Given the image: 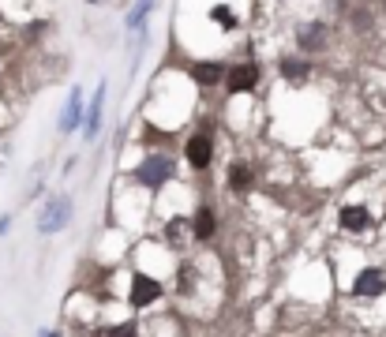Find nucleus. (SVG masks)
Returning a JSON list of instances; mask_svg holds the SVG:
<instances>
[{"label": "nucleus", "mask_w": 386, "mask_h": 337, "mask_svg": "<svg viewBox=\"0 0 386 337\" xmlns=\"http://www.w3.org/2000/svg\"><path fill=\"white\" fill-rule=\"evenodd\" d=\"M172 176H177V161H172L169 154H146V158L136 165V180H139L146 191L165 188Z\"/></svg>", "instance_id": "f257e3e1"}, {"label": "nucleus", "mask_w": 386, "mask_h": 337, "mask_svg": "<svg viewBox=\"0 0 386 337\" xmlns=\"http://www.w3.org/2000/svg\"><path fill=\"white\" fill-rule=\"evenodd\" d=\"M68 222H72V199L68 195H53L42 210H38V232H45V236L60 232Z\"/></svg>", "instance_id": "f03ea898"}, {"label": "nucleus", "mask_w": 386, "mask_h": 337, "mask_svg": "<svg viewBox=\"0 0 386 337\" xmlns=\"http://www.w3.org/2000/svg\"><path fill=\"white\" fill-rule=\"evenodd\" d=\"M330 45V23L323 19H304L297 27V49L300 57L304 53H323V49Z\"/></svg>", "instance_id": "7ed1b4c3"}, {"label": "nucleus", "mask_w": 386, "mask_h": 337, "mask_svg": "<svg viewBox=\"0 0 386 337\" xmlns=\"http://www.w3.org/2000/svg\"><path fill=\"white\" fill-rule=\"evenodd\" d=\"M158 300H162V281L150 278V274H136V278H131V289H128V304L131 307L143 311V307H150Z\"/></svg>", "instance_id": "20e7f679"}, {"label": "nucleus", "mask_w": 386, "mask_h": 337, "mask_svg": "<svg viewBox=\"0 0 386 337\" xmlns=\"http://www.w3.org/2000/svg\"><path fill=\"white\" fill-rule=\"evenodd\" d=\"M184 161H188L192 168H210V161H214V135L206 132H195L188 142H184Z\"/></svg>", "instance_id": "39448f33"}, {"label": "nucleus", "mask_w": 386, "mask_h": 337, "mask_svg": "<svg viewBox=\"0 0 386 337\" xmlns=\"http://www.w3.org/2000/svg\"><path fill=\"white\" fill-rule=\"evenodd\" d=\"M255 86H259V64H251V60L233 64L229 75H225V90L229 94H251Z\"/></svg>", "instance_id": "423d86ee"}, {"label": "nucleus", "mask_w": 386, "mask_h": 337, "mask_svg": "<svg viewBox=\"0 0 386 337\" xmlns=\"http://www.w3.org/2000/svg\"><path fill=\"white\" fill-rule=\"evenodd\" d=\"M225 75H229V68L218 60H195L188 68V79H195L199 86H225Z\"/></svg>", "instance_id": "0eeeda50"}, {"label": "nucleus", "mask_w": 386, "mask_h": 337, "mask_svg": "<svg viewBox=\"0 0 386 337\" xmlns=\"http://www.w3.org/2000/svg\"><path fill=\"white\" fill-rule=\"evenodd\" d=\"M353 292L356 296H382L386 292V270L364 266L360 274H356V281H353Z\"/></svg>", "instance_id": "6e6552de"}, {"label": "nucleus", "mask_w": 386, "mask_h": 337, "mask_svg": "<svg viewBox=\"0 0 386 337\" xmlns=\"http://www.w3.org/2000/svg\"><path fill=\"white\" fill-rule=\"evenodd\" d=\"M338 225H341V232H368L371 229V214L364 210L360 202H349V206H341V214H338Z\"/></svg>", "instance_id": "1a4fd4ad"}, {"label": "nucleus", "mask_w": 386, "mask_h": 337, "mask_svg": "<svg viewBox=\"0 0 386 337\" xmlns=\"http://www.w3.org/2000/svg\"><path fill=\"white\" fill-rule=\"evenodd\" d=\"M277 72H282V79H285V83L300 86V83H308L311 64L304 60V57H292V53H285V57H277Z\"/></svg>", "instance_id": "9d476101"}, {"label": "nucleus", "mask_w": 386, "mask_h": 337, "mask_svg": "<svg viewBox=\"0 0 386 337\" xmlns=\"http://www.w3.org/2000/svg\"><path fill=\"white\" fill-rule=\"evenodd\" d=\"M87 120V105H83V90L72 86V94H68V109L60 113V132H75V127H83Z\"/></svg>", "instance_id": "9b49d317"}, {"label": "nucleus", "mask_w": 386, "mask_h": 337, "mask_svg": "<svg viewBox=\"0 0 386 337\" xmlns=\"http://www.w3.org/2000/svg\"><path fill=\"white\" fill-rule=\"evenodd\" d=\"M214 232H218V214H214V206L210 202H199V210L192 217V236L195 240H214Z\"/></svg>", "instance_id": "f8f14e48"}, {"label": "nucleus", "mask_w": 386, "mask_h": 337, "mask_svg": "<svg viewBox=\"0 0 386 337\" xmlns=\"http://www.w3.org/2000/svg\"><path fill=\"white\" fill-rule=\"evenodd\" d=\"M251 184H255V168H251L248 161H233L229 165V191L244 195V191H251Z\"/></svg>", "instance_id": "ddd939ff"}, {"label": "nucleus", "mask_w": 386, "mask_h": 337, "mask_svg": "<svg viewBox=\"0 0 386 337\" xmlns=\"http://www.w3.org/2000/svg\"><path fill=\"white\" fill-rule=\"evenodd\" d=\"M101 109H105V83H98L94 90V101L87 105V120H83V132L94 139L98 135V127H101Z\"/></svg>", "instance_id": "4468645a"}, {"label": "nucleus", "mask_w": 386, "mask_h": 337, "mask_svg": "<svg viewBox=\"0 0 386 337\" xmlns=\"http://www.w3.org/2000/svg\"><path fill=\"white\" fill-rule=\"evenodd\" d=\"M90 337H139V322H136V319H124V322H109V326H98V330H90Z\"/></svg>", "instance_id": "2eb2a0df"}, {"label": "nucleus", "mask_w": 386, "mask_h": 337, "mask_svg": "<svg viewBox=\"0 0 386 337\" xmlns=\"http://www.w3.org/2000/svg\"><path fill=\"white\" fill-rule=\"evenodd\" d=\"M206 19H210V23H218L221 30H236V27H241V19H236V16H233V8H225V4H210Z\"/></svg>", "instance_id": "dca6fc26"}, {"label": "nucleus", "mask_w": 386, "mask_h": 337, "mask_svg": "<svg viewBox=\"0 0 386 337\" xmlns=\"http://www.w3.org/2000/svg\"><path fill=\"white\" fill-rule=\"evenodd\" d=\"M150 8H154V0H139V4L128 11V19H124V23H128V30H139L143 23H146V11H150Z\"/></svg>", "instance_id": "f3484780"}, {"label": "nucleus", "mask_w": 386, "mask_h": 337, "mask_svg": "<svg viewBox=\"0 0 386 337\" xmlns=\"http://www.w3.org/2000/svg\"><path fill=\"white\" fill-rule=\"evenodd\" d=\"M143 139H146V142H162L165 135L158 132V127H150V124H146V127H143Z\"/></svg>", "instance_id": "a211bd4d"}, {"label": "nucleus", "mask_w": 386, "mask_h": 337, "mask_svg": "<svg viewBox=\"0 0 386 337\" xmlns=\"http://www.w3.org/2000/svg\"><path fill=\"white\" fill-rule=\"evenodd\" d=\"M8 225H11V217L4 214V217H0V236H4V232H8Z\"/></svg>", "instance_id": "6ab92c4d"}, {"label": "nucleus", "mask_w": 386, "mask_h": 337, "mask_svg": "<svg viewBox=\"0 0 386 337\" xmlns=\"http://www.w3.org/2000/svg\"><path fill=\"white\" fill-rule=\"evenodd\" d=\"M90 4H101V0H90Z\"/></svg>", "instance_id": "aec40b11"}]
</instances>
